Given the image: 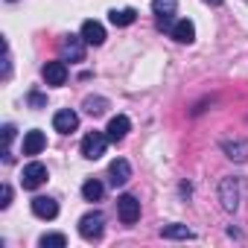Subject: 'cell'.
Instances as JSON below:
<instances>
[{"instance_id":"9c48e42d","label":"cell","mask_w":248,"mask_h":248,"mask_svg":"<svg viewBox=\"0 0 248 248\" xmlns=\"http://www.w3.org/2000/svg\"><path fill=\"white\" fill-rule=\"evenodd\" d=\"M108 175H111V184H114V187H123V184L132 178V167H129V161H126V158H114L111 167H108Z\"/></svg>"},{"instance_id":"44dd1931","label":"cell","mask_w":248,"mask_h":248,"mask_svg":"<svg viewBox=\"0 0 248 248\" xmlns=\"http://www.w3.org/2000/svg\"><path fill=\"white\" fill-rule=\"evenodd\" d=\"M38 245H41V248H64V245H67V236H64V233H44V236L38 239Z\"/></svg>"},{"instance_id":"e0dca14e","label":"cell","mask_w":248,"mask_h":248,"mask_svg":"<svg viewBox=\"0 0 248 248\" xmlns=\"http://www.w3.org/2000/svg\"><path fill=\"white\" fill-rule=\"evenodd\" d=\"M102 193H105V187H102L96 178H88V181L82 184V196H85V202H99Z\"/></svg>"},{"instance_id":"9a60e30c","label":"cell","mask_w":248,"mask_h":248,"mask_svg":"<svg viewBox=\"0 0 248 248\" xmlns=\"http://www.w3.org/2000/svg\"><path fill=\"white\" fill-rule=\"evenodd\" d=\"M170 35H172L175 41H181V44H190V41L196 38V27H193V21L181 18V21H175V27H172Z\"/></svg>"},{"instance_id":"d4e9b609","label":"cell","mask_w":248,"mask_h":248,"mask_svg":"<svg viewBox=\"0 0 248 248\" xmlns=\"http://www.w3.org/2000/svg\"><path fill=\"white\" fill-rule=\"evenodd\" d=\"M204 3H210V6H219V3H222V0H204Z\"/></svg>"},{"instance_id":"6da1fadb","label":"cell","mask_w":248,"mask_h":248,"mask_svg":"<svg viewBox=\"0 0 248 248\" xmlns=\"http://www.w3.org/2000/svg\"><path fill=\"white\" fill-rule=\"evenodd\" d=\"M105 146H108V135H102V132H88L82 138V155L88 161H99L105 155Z\"/></svg>"},{"instance_id":"277c9868","label":"cell","mask_w":248,"mask_h":248,"mask_svg":"<svg viewBox=\"0 0 248 248\" xmlns=\"http://www.w3.org/2000/svg\"><path fill=\"white\" fill-rule=\"evenodd\" d=\"M117 216L123 225H135L140 219V202L135 196H120L117 199Z\"/></svg>"},{"instance_id":"4fadbf2b","label":"cell","mask_w":248,"mask_h":248,"mask_svg":"<svg viewBox=\"0 0 248 248\" xmlns=\"http://www.w3.org/2000/svg\"><path fill=\"white\" fill-rule=\"evenodd\" d=\"M222 152H225L231 161L242 164V161H248V140H225V143H222Z\"/></svg>"},{"instance_id":"7c38bea8","label":"cell","mask_w":248,"mask_h":248,"mask_svg":"<svg viewBox=\"0 0 248 248\" xmlns=\"http://www.w3.org/2000/svg\"><path fill=\"white\" fill-rule=\"evenodd\" d=\"M82 38H85L88 44L99 47V44L105 41V27H102L99 21H85V24H82Z\"/></svg>"},{"instance_id":"5bb4252c","label":"cell","mask_w":248,"mask_h":248,"mask_svg":"<svg viewBox=\"0 0 248 248\" xmlns=\"http://www.w3.org/2000/svg\"><path fill=\"white\" fill-rule=\"evenodd\" d=\"M44 146H47V138H44V132L32 129V132H27V135H24V155H38Z\"/></svg>"},{"instance_id":"ac0fdd59","label":"cell","mask_w":248,"mask_h":248,"mask_svg":"<svg viewBox=\"0 0 248 248\" xmlns=\"http://www.w3.org/2000/svg\"><path fill=\"white\" fill-rule=\"evenodd\" d=\"M161 233H164L167 239H193V231H190L187 225H164Z\"/></svg>"},{"instance_id":"52a82bcc","label":"cell","mask_w":248,"mask_h":248,"mask_svg":"<svg viewBox=\"0 0 248 248\" xmlns=\"http://www.w3.org/2000/svg\"><path fill=\"white\" fill-rule=\"evenodd\" d=\"M41 76H44V82L53 85V88L64 85V82H67V64H64V59H62V62H47V64L41 67Z\"/></svg>"},{"instance_id":"ffe728a7","label":"cell","mask_w":248,"mask_h":248,"mask_svg":"<svg viewBox=\"0 0 248 248\" xmlns=\"http://www.w3.org/2000/svg\"><path fill=\"white\" fill-rule=\"evenodd\" d=\"M82 108H85V114H91V117H99V114L108 108V99H105V96H88Z\"/></svg>"},{"instance_id":"2e32d148","label":"cell","mask_w":248,"mask_h":248,"mask_svg":"<svg viewBox=\"0 0 248 248\" xmlns=\"http://www.w3.org/2000/svg\"><path fill=\"white\" fill-rule=\"evenodd\" d=\"M108 21H111L114 27H132V24L138 21V9H132V6H126V9H114V12L108 15Z\"/></svg>"},{"instance_id":"7a4b0ae2","label":"cell","mask_w":248,"mask_h":248,"mask_svg":"<svg viewBox=\"0 0 248 248\" xmlns=\"http://www.w3.org/2000/svg\"><path fill=\"white\" fill-rule=\"evenodd\" d=\"M102 231H105V216H102L99 210H91V213H85V216L79 219V233H82V239H99Z\"/></svg>"},{"instance_id":"603a6c76","label":"cell","mask_w":248,"mask_h":248,"mask_svg":"<svg viewBox=\"0 0 248 248\" xmlns=\"http://www.w3.org/2000/svg\"><path fill=\"white\" fill-rule=\"evenodd\" d=\"M15 140V126H9V123H6V126H3V143H6V152H9V143Z\"/></svg>"},{"instance_id":"484cf974","label":"cell","mask_w":248,"mask_h":248,"mask_svg":"<svg viewBox=\"0 0 248 248\" xmlns=\"http://www.w3.org/2000/svg\"><path fill=\"white\" fill-rule=\"evenodd\" d=\"M9 3H15V0H9Z\"/></svg>"},{"instance_id":"ba28073f","label":"cell","mask_w":248,"mask_h":248,"mask_svg":"<svg viewBox=\"0 0 248 248\" xmlns=\"http://www.w3.org/2000/svg\"><path fill=\"white\" fill-rule=\"evenodd\" d=\"M53 129H56V132H62V135L76 132V129H79V114H76V111H70V108L56 111V117H53Z\"/></svg>"},{"instance_id":"30bf717a","label":"cell","mask_w":248,"mask_h":248,"mask_svg":"<svg viewBox=\"0 0 248 248\" xmlns=\"http://www.w3.org/2000/svg\"><path fill=\"white\" fill-rule=\"evenodd\" d=\"M32 213H35L38 219H56V216H59V204H56V199H50V196H35V199H32Z\"/></svg>"},{"instance_id":"3957f363","label":"cell","mask_w":248,"mask_h":248,"mask_svg":"<svg viewBox=\"0 0 248 248\" xmlns=\"http://www.w3.org/2000/svg\"><path fill=\"white\" fill-rule=\"evenodd\" d=\"M219 202H222V207L228 213H233L239 207V184H236V178H222L219 181Z\"/></svg>"},{"instance_id":"8992f818","label":"cell","mask_w":248,"mask_h":248,"mask_svg":"<svg viewBox=\"0 0 248 248\" xmlns=\"http://www.w3.org/2000/svg\"><path fill=\"white\" fill-rule=\"evenodd\" d=\"M85 38L82 35H64V41H62V59L64 62H82L85 59Z\"/></svg>"},{"instance_id":"7402d4cb","label":"cell","mask_w":248,"mask_h":248,"mask_svg":"<svg viewBox=\"0 0 248 248\" xmlns=\"http://www.w3.org/2000/svg\"><path fill=\"white\" fill-rule=\"evenodd\" d=\"M27 102H30V105H32V108H44V105H47V99H44V96H41V93H38V91H32V93H30V96H27Z\"/></svg>"},{"instance_id":"d6986e66","label":"cell","mask_w":248,"mask_h":248,"mask_svg":"<svg viewBox=\"0 0 248 248\" xmlns=\"http://www.w3.org/2000/svg\"><path fill=\"white\" fill-rule=\"evenodd\" d=\"M175 0H152V12L155 18H172L175 15Z\"/></svg>"},{"instance_id":"5b68a950","label":"cell","mask_w":248,"mask_h":248,"mask_svg":"<svg viewBox=\"0 0 248 248\" xmlns=\"http://www.w3.org/2000/svg\"><path fill=\"white\" fill-rule=\"evenodd\" d=\"M44 181H47V167H44V164L32 161V164L24 167V175H21V187H24V190H38Z\"/></svg>"},{"instance_id":"8fae6325","label":"cell","mask_w":248,"mask_h":248,"mask_svg":"<svg viewBox=\"0 0 248 248\" xmlns=\"http://www.w3.org/2000/svg\"><path fill=\"white\" fill-rule=\"evenodd\" d=\"M129 129H132V123H129V117L126 114H117V117H111V123H108V140H123V138H126L129 135Z\"/></svg>"},{"instance_id":"cb8c5ba5","label":"cell","mask_w":248,"mask_h":248,"mask_svg":"<svg viewBox=\"0 0 248 248\" xmlns=\"http://www.w3.org/2000/svg\"><path fill=\"white\" fill-rule=\"evenodd\" d=\"M9 202H12V187L3 184V193H0V207H9Z\"/></svg>"}]
</instances>
